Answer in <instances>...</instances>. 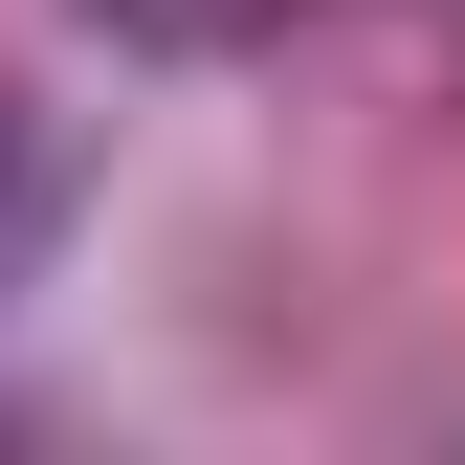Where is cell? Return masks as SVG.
I'll return each mask as SVG.
<instances>
[{
  "label": "cell",
  "instance_id": "cell-2",
  "mask_svg": "<svg viewBox=\"0 0 465 465\" xmlns=\"http://www.w3.org/2000/svg\"><path fill=\"white\" fill-rule=\"evenodd\" d=\"M0 200H23V134H0Z\"/></svg>",
  "mask_w": 465,
  "mask_h": 465
},
{
  "label": "cell",
  "instance_id": "cell-1",
  "mask_svg": "<svg viewBox=\"0 0 465 465\" xmlns=\"http://www.w3.org/2000/svg\"><path fill=\"white\" fill-rule=\"evenodd\" d=\"M89 23H111V45H178V67H222V45H266L288 0H89Z\"/></svg>",
  "mask_w": 465,
  "mask_h": 465
}]
</instances>
